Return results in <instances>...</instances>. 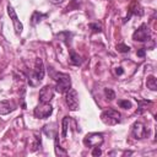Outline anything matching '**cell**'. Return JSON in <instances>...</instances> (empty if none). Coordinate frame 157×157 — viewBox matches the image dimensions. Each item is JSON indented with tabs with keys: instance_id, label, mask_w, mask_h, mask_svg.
I'll list each match as a JSON object with an SVG mask.
<instances>
[{
	"instance_id": "603a6c76",
	"label": "cell",
	"mask_w": 157,
	"mask_h": 157,
	"mask_svg": "<svg viewBox=\"0 0 157 157\" xmlns=\"http://www.w3.org/2000/svg\"><path fill=\"white\" fill-rule=\"evenodd\" d=\"M39 147H40V135L36 134V136H34V144H33L32 150H33V151H36V150H37V148H39Z\"/></svg>"
},
{
	"instance_id": "7c38bea8",
	"label": "cell",
	"mask_w": 157,
	"mask_h": 157,
	"mask_svg": "<svg viewBox=\"0 0 157 157\" xmlns=\"http://www.w3.org/2000/svg\"><path fill=\"white\" fill-rule=\"evenodd\" d=\"M48 16V13H42V12H39V11H34L33 13H32V16H31V25L32 26H36L37 23H39L43 18H45Z\"/></svg>"
},
{
	"instance_id": "8992f818",
	"label": "cell",
	"mask_w": 157,
	"mask_h": 157,
	"mask_svg": "<svg viewBox=\"0 0 157 157\" xmlns=\"http://www.w3.org/2000/svg\"><path fill=\"white\" fill-rule=\"evenodd\" d=\"M132 39L137 40V42H147L151 39V34H150V29L147 27L146 23H142L132 34Z\"/></svg>"
},
{
	"instance_id": "7402d4cb",
	"label": "cell",
	"mask_w": 157,
	"mask_h": 157,
	"mask_svg": "<svg viewBox=\"0 0 157 157\" xmlns=\"http://www.w3.org/2000/svg\"><path fill=\"white\" fill-rule=\"evenodd\" d=\"M147 103H150V101H139V104H140V107H139V109L136 110V114H141L145 109H146V105H147Z\"/></svg>"
},
{
	"instance_id": "8fae6325",
	"label": "cell",
	"mask_w": 157,
	"mask_h": 157,
	"mask_svg": "<svg viewBox=\"0 0 157 157\" xmlns=\"http://www.w3.org/2000/svg\"><path fill=\"white\" fill-rule=\"evenodd\" d=\"M13 109H15V105L12 102H10V101H1L0 102V115L9 114Z\"/></svg>"
},
{
	"instance_id": "6da1fadb",
	"label": "cell",
	"mask_w": 157,
	"mask_h": 157,
	"mask_svg": "<svg viewBox=\"0 0 157 157\" xmlns=\"http://www.w3.org/2000/svg\"><path fill=\"white\" fill-rule=\"evenodd\" d=\"M54 80L56 81L55 85V91L59 93H66L70 87H71V80L70 76L67 74H63V72H54L53 74Z\"/></svg>"
},
{
	"instance_id": "ac0fdd59",
	"label": "cell",
	"mask_w": 157,
	"mask_h": 157,
	"mask_svg": "<svg viewBox=\"0 0 157 157\" xmlns=\"http://www.w3.org/2000/svg\"><path fill=\"white\" fill-rule=\"evenodd\" d=\"M88 27L92 29V32H94V33H101L102 32V25L101 23H98V22H91L90 25H88Z\"/></svg>"
},
{
	"instance_id": "44dd1931",
	"label": "cell",
	"mask_w": 157,
	"mask_h": 157,
	"mask_svg": "<svg viewBox=\"0 0 157 157\" xmlns=\"http://www.w3.org/2000/svg\"><path fill=\"white\" fill-rule=\"evenodd\" d=\"M118 105H119L120 108H124V109L131 108V103H130L128 99H119V101H118Z\"/></svg>"
},
{
	"instance_id": "ba28073f",
	"label": "cell",
	"mask_w": 157,
	"mask_h": 157,
	"mask_svg": "<svg viewBox=\"0 0 157 157\" xmlns=\"http://www.w3.org/2000/svg\"><path fill=\"white\" fill-rule=\"evenodd\" d=\"M131 132H132V136L137 140L140 139H144L148 135V131H147V128L141 123V121H136L132 125V129H131Z\"/></svg>"
},
{
	"instance_id": "3957f363",
	"label": "cell",
	"mask_w": 157,
	"mask_h": 157,
	"mask_svg": "<svg viewBox=\"0 0 157 157\" xmlns=\"http://www.w3.org/2000/svg\"><path fill=\"white\" fill-rule=\"evenodd\" d=\"M44 65H43V60L40 58H37L36 59V63H34V69L32 71V74L28 76V82L32 85V80H34V85L40 82L44 77Z\"/></svg>"
},
{
	"instance_id": "cb8c5ba5",
	"label": "cell",
	"mask_w": 157,
	"mask_h": 157,
	"mask_svg": "<svg viewBox=\"0 0 157 157\" xmlns=\"http://www.w3.org/2000/svg\"><path fill=\"white\" fill-rule=\"evenodd\" d=\"M145 53H146V49H145V48H141V49H139V50L136 52L137 56H140V58H144V56H145Z\"/></svg>"
},
{
	"instance_id": "5bb4252c",
	"label": "cell",
	"mask_w": 157,
	"mask_h": 157,
	"mask_svg": "<svg viewBox=\"0 0 157 157\" xmlns=\"http://www.w3.org/2000/svg\"><path fill=\"white\" fill-rule=\"evenodd\" d=\"M70 59H71V63L74 65H81L82 64V58L74 49H70Z\"/></svg>"
},
{
	"instance_id": "484cf974",
	"label": "cell",
	"mask_w": 157,
	"mask_h": 157,
	"mask_svg": "<svg viewBox=\"0 0 157 157\" xmlns=\"http://www.w3.org/2000/svg\"><path fill=\"white\" fill-rule=\"evenodd\" d=\"M123 72H124V71H123L121 67H117V69H115V74H117V75H123Z\"/></svg>"
},
{
	"instance_id": "4fadbf2b",
	"label": "cell",
	"mask_w": 157,
	"mask_h": 157,
	"mask_svg": "<svg viewBox=\"0 0 157 157\" xmlns=\"http://www.w3.org/2000/svg\"><path fill=\"white\" fill-rule=\"evenodd\" d=\"M71 37H72V33L69 32V31H63V32H60V33L56 34V38H58L59 40L66 43V44H69V43L71 42Z\"/></svg>"
},
{
	"instance_id": "ffe728a7",
	"label": "cell",
	"mask_w": 157,
	"mask_h": 157,
	"mask_svg": "<svg viewBox=\"0 0 157 157\" xmlns=\"http://www.w3.org/2000/svg\"><path fill=\"white\" fill-rule=\"evenodd\" d=\"M104 94H105L107 99H109V101H113L115 98V92L112 88H104Z\"/></svg>"
},
{
	"instance_id": "52a82bcc",
	"label": "cell",
	"mask_w": 157,
	"mask_h": 157,
	"mask_svg": "<svg viewBox=\"0 0 157 157\" xmlns=\"http://www.w3.org/2000/svg\"><path fill=\"white\" fill-rule=\"evenodd\" d=\"M65 101H66L67 107H69L71 110H76V109L78 108V96H77L76 90L70 88V90L66 92Z\"/></svg>"
},
{
	"instance_id": "277c9868",
	"label": "cell",
	"mask_w": 157,
	"mask_h": 157,
	"mask_svg": "<svg viewBox=\"0 0 157 157\" xmlns=\"http://www.w3.org/2000/svg\"><path fill=\"white\" fill-rule=\"evenodd\" d=\"M104 141V137L102 134H98V132H91V134H87L85 137H83V144L85 146L87 147H99Z\"/></svg>"
},
{
	"instance_id": "d4e9b609",
	"label": "cell",
	"mask_w": 157,
	"mask_h": 157,
	"mask_svg": "<svg viewBox=\"0 0 157 157\" xmlns=\"http://www.w3.org/2000/svg\"><path fill=\"white\" fill-rule=\"evenodd\" d=\"M101 153H102L101 148H98V147H93V151H92V156H99Z\"/></svg>"
},
{
	"instance_id": "9a60e30c",
	"label": "cell",
	"mask_w": 157,
	"mask_h": 157,
	"mask_svg": "<svg viewBox=\"0 0 157 157\" xmlns=\"http://www.w3.org/2000/svg\"><path fill=\"white\" fill-rule=\"evenodd\" d=\"M146 86L147 88L152 90V91H156L157 90V81H156V77L155 76H148L147 80H146Z\"/></svg>"
},
{
	"instance_id": "9c48e42d",
	"label": "cell",
	"mask_w": 157,
	"mask_h": 157,
	"mask_svg": "<svg viewBox=\"0 0 157 157\" xmlns=\"http://www.w3.org/2000/svg\"><path fill=\"white\" fill-rule=\"evenodd\" d=\"M54 97V87L52 85H45L39 91V101L43 103H49Z\"/></svg>"
},
{
	"instance_id": "5b68a950",
	"label": "cell",
	"mask_w": 157,
	"mask_h": 157,
	"mask_svg": "<svg viewBox=\"0 0 157 157\" xmlns=\"http://www.w3.org/2000/svg\"><path fill=\"white\" fill-rule=\"evenodd\" d=\"M52 112H53V107H52L49 103H43V102H40V104H38V105L34 108L33 114H34V117L38 118V119H45V118H48V117L52 114Z\"/></svg>"
},
{
	"instance_id": "d6986e66",
	"label": "cell",
	"mask_w": 157,
	"mask_h": 157,
	"mask_svg": "<svg viewBox=\"0 0 157 157\" xmlns=\"http://www.w3.org/2000/svg\"><path fill=\"white\" fill-rule=\"evenodd\" d=\"M117 50L119 53H129L130 52V47L126 45L125 43H119V44H117Z\"/></svg>"
},
{
	"instance_id": "2e32d148",
	"label": "cell",
	"mask_w": 157,
	"mask_h": 157,
	"mask_svg": "<svg viewBox=\"0 0 157 157\" xmlns=\"http://www.w3.org/2000/svg\"><path fill=\"white\" fill-rule=\"evenodd\" d=\"M69 120H70L69 117H64V119H63V129H61V136L63 137H66L67 128H69Z\"/></svg>"
},
{
	"instance_id": "30bf717a",
	"label": "cell",
	"mask_w": 157,
	"mask_h": 157,
	"mask_svg": "<svg viewBox=\"0 0 157 157\" xmlns=\"http://www.w3.org/2000/svg\"><path fill=\"white\" fill-rule=\"evenodd\" d=\"M7 13H9V16H10L11 20H12L15 32H16L17 34H20V33L22 32V29H23V26H22V23L20 22L18 17H17V15H16V12H15V10H13V7H12L11 5H7Z\"/></svg>"
},
{
	"instance_id": "e0dca14e",
	"label": "cell",
	"mask_w": 157,
	"mask_h": 157,
	"mask_svg": "<svg viewBox=\"0 0 157 157\" xmlns=\"http://www.w3.org/2000/svg\"><path fill=\"white\" fill-rule=\"evenodd\" d=\"M58 139H59V136L55 135V153H56L58 156H65V155H66V151L60 147V145H59V142H58Z\"/></svg>"
},
{
	"instance_id": "7a4b0ae2",
	"label": "cell",
	"mask_w": 157,
	"mask_h": 157,
	"mask_svg": "<svg viewBox=\"0 0 157 157\" xmlns=\"http://www.w3.org/2000/svg\"><path fill=\"white\" fill-rule=\"evenodd\" d=\"M120 117L121 115H120V113L118 110L112 109V108H108V109H105V110L102 112L101 120L104 124H107V125H117V124H119L121 121Z\"/></svg>"
},
{
	"instance_id": "4316f807",
	"label": "cell",
	"mask_w": 157,
	"mask_h": 157,
	"mask_svg": "<svg viewBox=\"0 0 157 157\" xmlns=\"http://www.w3.org/2000/svg\"><path fill=\"white\" fill-rule=\"evenodd\" d=\"M52 4H54V5H59V4H61L64 0H49Z\"/></svg>"
}]
</instances>
